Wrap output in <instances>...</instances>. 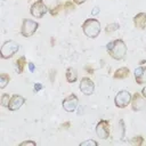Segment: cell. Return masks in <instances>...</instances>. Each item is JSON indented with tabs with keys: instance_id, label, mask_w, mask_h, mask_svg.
Masks as SVG:
<instances>
[{
	"instance_id": "cell-4",
	"label": "cell",
	"mask_w": 146,
	"mask_h": 146,
	"mask_svg": "<svg viewBox=\"0 0 146 146\" xmlns=\"http://www.w3.org/2000/svg\"><path fill=\"white\" fill-rule=\"evenodd\" d=\"M38 29H39V23L36 21L24 18L22 22V26H21V34L24 38H29V36H32L36 32Z\"/></svg>"
},
{
	"instance_id": "cell-2",
	"label": "cell",
	"mask_w": 146,
	"mask_h": 146,
	"mask_svg": "<svg viewBox=\"0 0 146 146\" xmlns=\"http://www.w3.org/2000/svg\"><path fill=\"white\" fill-rule=\"evenodd\" d=\"M82 32L84 33L86 36L90 38V39H96L102 30L100 26V22L96 18H87L83 23H82Z\"/></svg>"
},
{
	"instance_id": "cell-29",
	"label": "cell",
	"mask_w": 146,
	"mask_h": 146,
	"mask_svg": "<svg viewBox=\"0 0 146 146\" xmlns=\"http://www.w3.org/2000/svg\"><path fill=\"white\" fill-rule=\"evenodd\" d=\"M75 5H82V3H84L87 0H72Z\"/></svg>"
},
{
	"instance_id": "cell-7",
	"label": "cell",
	"mask_w": 146,
	"mask_h": 146,
	"mask_svg": "<svg viewBox=\"0 0 146 146\" xmlns=\"http://www.w3.org/2000/svg\"><path fill=\"white\" fill-rule=\"evenodd\" d=\"M79 105V98L75 94H70L62 100V106L66 112H74Z\"/></svg>"
},
{
	"instance_id": "cell-13",
	"label": "cell",
	"mask_w": 146,
	"mask_h": 146,
	"mask_svg": "<svg viewBox=\"0 0 146 146\" xmlns=\"http://www.w3.org/2000/svg\"><path fill=\"white\" fill-rule=\"evenodd\" d=\"M135 80L138 84L146 83V66H139L135 70Z\"/></svg>"
},
{
	"instance_id": "cell-19",
	"label": "cell",
	"mask_w": 146,
	"mask_h": 146,
	"mask_svg": "<svg viewBox=\"0 0 146 146\" xmlns=\"http://www.w3.org/2000/svg\"><path fill=\"white\" fill-rule=\"evenodd\" d=\"M120 29V24L117 23H111V24H107L106 27H105V32L106 33H112L114 31H117Z\"/></svg>"
},
{
	"instance_id": "cell-3",
	"label": "cell",
	"mask_w": 146,
	"mask_h": 146,
	"mask_svg": "<svg viewBox=\"0 0 146 146\" xmlns=\"http://www.w3.org/2000/svg\"><path fill=\"white\" fill-rule=\"evenodd\" d=\"M18 50H19V44L16 41H14V40L5 41L0 48V57L2 59H9Z\"/></svg>"
},
{
	"instance_id": "cell-18",
	"label": "cell",
	"mask_w": 146,
	"mask_h": 146,
	"mask_svg": "<svg viewBox=\"0 0 146 146\" xmlns=\"http://www.w3.org/2000/svg\"><path fill=\"white\" fill-rule=\"evenodd\" d=\"M129 143H130L131 145H133V146H141L143 143H144V137H143L141 135H137V136L132 137V138L129 140Z\"/></svg>"
},
{
	"instance_id": "cell-20",
	"label": "cell",
	"mask_w": 146,
	"mask_h": 146,
	"mask_svg": "<svg viewBox=\"0 0 146 146\" xmlns=\"http://www.w3.org/2000/svg\"><path fill=\"white\" fill-rule=\"evenodd\" d=\"M62 9H64V5L59 3V5H57L56 7H52L51 9H49V13H50V15H51V16H57V15H58V13H59Z\"/></svg>"
},
{
	"instance_id": "cell-28",
	"label": "cell",
	"mask_w": 146,
	"mask_h": 146,
	"mask_svg": "<svg viewBox=\"0 0 146 146\" xmlns=\"http://www.w3.org/2000/svg\"><path fill=\"white\" fill-rule=\"evenodd\" d=\"M41 89H42V84H41V83H35V84H34V91H35V92L40 91Z\"/></svg>"
},
{
	"instance_id": "cell-30",
	"label": "cell",
	"mask_w": 146,
	"mask_h": 146,
	"mask_svg": "<svg viewBox=\"0 0 146 146\" xmlns=\"http://www.w3.org/2000/svg\"><path fill=\"white\" fill-rule=\"evenodd\" d=\"M98 11H99V8H98V7H95V8H94V10H92V13H91V15H92V16H95V15H97V14H98Z\"/></svg>"
},
{
	"instance_id": "cell-33",
	"label": "cell",
	"mask_w": 146,
	"mask_h": 146,
	"mask_svg": "<svg viewBox=\"0 0 146 146\" xmlns=\"http://www.w3.org/2000/svg\"><path fill=\"white\" fill-rule=\"evenodd\" d=\"M2 1H6V0H2Z\"/></svg>"
},
{
	"instance_id": "cell-25",
	"label": "cell",
	"mask_w": 146,
	"mask_h": 146,
	"mask_svg": "<svg viewBox=\"0 0 146 146\" xmlns=\"http://www.w3.org/2000/svg\"><path fill=\"white\" fill-rule=\"evenodd\" d=\"M70 127H71V122H70V121H66V122H64V123H62V124L59 125V129H60V130H63V129L66 130V129H68Z\"/></svg>"
},
{
	"instance_id": "cell-22",
	"label": "cell",
	"mask_w": 146,
	"mask_h": 146,
	"mask_svg": "<svg viewBox=\"0 0 146 146\" xmlns=\"http://www.w3.org/2000/svg\"><path fill=\"white\" fill-rule=\"evenodd\" d=\"M74 9H75V3H74L73 1H66V2L64 3V10H65L66 13L73 11Z\"/></svg>"
},
{
	"instance_id": "cell-5",
	"label": "cell",
	"mask_w": 146,
	"mask_h": 146,
	"mask_svg": "<svg viewBox=\"0 0 146 146\" xmlns=\"http://www.w3.org/2000/svg\"><path fill=\"white\" fill-rule=\"evenodd\" d=\"M131 98H132V95L128 90L122 89V90H120L115 95V97H114V105L117 108H124V107H127L131 103Z\"/></svg>"
},
{
	"instance_id": "cell-9",
	"label": "cell",
	"mask_w": 146,
	"mask_h": 146,
	"mask_svg": "<svg viewBox=\"0 0 146 146\" xmlns=\"http://www.w3.org/2000/svg\"><path fill=\"white\" fill-rule=\"evenodd\" d=\"M79 88H80V91L86 95V96H90L94 94L95 91V83L94 81L88 78V76H84L80 80V84H79Z\"/></svg>"
},
{
	"instance_id": "cell-11",
	"label": "cell",
	"mask_w": 146,
	"mask_h": 146,
	"mask_svg": "<svg viewBox=\"0 0 146 146\" xmlns=\"http://www.w3.org/2000/svg\"><path fill=\"white\" fill-rule=\"evenodd\" d=\"M24 103H25V98H24L23 96H21V95L15 94V95H13V96L10 97L9 105H8V107H7V108H8L9 111L14 112V111L19 110V108L24 105Z\"/></svg>"
},
{
	"instance_id": "cell-21",
	"label": "cell",
	"mask_w": 146,
	"mask_h": 146,
	"mask_svg": "<svg viewBox=\"0 0 146 146\" xmlns=\"http://www.w3.org/2000/svg\"><path fill=\"white\" fill-rule=\"evenodd\" d=\"M10 97H11V96H9L8 94L3 92V94L1 95V106H3V107H8V105H9V100H10Z\"/></svg>"
},
{
	"instance_id": "cell-31",
	"label": "cell",
	"mask_w": 146,
	"mask_h": 146,
	"mask_svg": "<svg viewBox=\"0 0 146 146\" xmlns=\"http://www.w3.org/2000/svg\"><path fill=\"white\" fill-rule=\"evenodd\" d=\"M141 95H143V97L146 99V86H145V87L141 89Z\"/></svg>"
},
{
	"instance_id": "cell-15",
	"label": "cell",
	"mask_w": 146,
	"mask_h": 146,
	"mask_svg": "<svg viewBox=\"0 0 146 146\" xmlns=\"http://www.w3.org/2000/svg\"><path fill=\"white\" fill-rule=\"evenodd\" d=\"M65 78L68 83H74L78 80V71L74 67H67L65 71Z\"/></svg>"
},
{
	"instance_id": "cell-8",
	"label": "cell",
	"mask_w": 146,
	"mask_h": 146,
	"mask_svg": "<svg viewBox=\"0 0 146 146\" xmlns=\"http://www.w3.org/2000/svg\"><path fill=\"white\" fill-rule=\"evenodd\" d=\"M96 133L100 139H107L111 133V125L110 121L107 120H100L98 121L96 125Z\"/></svg>"
},
{
	"instance_id": "cell-32",
	"label": "cell",
	"mask_w": 146,
	"mask_h": 146,
	"mask_svg": "<svg viewBox=\"0 0 146 146\" xmlns=\"http://www.w3.org/2000/svg\"><path fill=\"white\" fill-rule=\"evenodd\" d=\"M27 65H29V67H30V71H33V70H34V65H33V63H29Z\"/></svg>"
},
{
	"instance_id": "cell-24",
	"label": "cell",
	"mask_w": 146,
	"mask_h": 146,
	"mask_svg": "<svg viewBox=\"0 0 146 146\" xmlns=\"http://www.w3.org/2000/svg\"><path fill=\"white\" fill-rule=\"evenodd\" d=\"M49 79H50V82L51 83L55 82V79H56V70H50L49 71Z\"/></svg>"
},
{
	"instance_id": "cell-12",
	"label": "cell",
	"mask_w": 146,
	"mask_h": 146,
	"mask_svg": "<svg viewBox=\"0 0 146 146\" xmlns=\"http://www.w3.org/2000/svg\"><path fill=\"white\" fill-rule=\"evenodd\" d=\"M133 25L138 30H145L146 27V13H138L132 18Z\"/></svg>"
},
{
	"instance_id": "cell-23",
	"label": "cell",
	"mask_w": 146,
	"mask_h": 146,
	"mask_svg": "<svg viewBox=\"0 0 146 146\" xmlns=\"http://www.w3.org/2000/svg\"><path fill=\"white\" fill-rule=\"evenodd\" d=\"M88 145H94V146H97L98 143L94 139H88V140H84V141H81L80 143V146H88Z\"/></svg>"
},
{
	"instance_id": "cell-6",
	"label": "cell",
	"mask_w": 146,
	"mask_h": 146,
	"mask_svg": "<svg viewBox=\"0 0 146 146\" xmlns=\"http://www.w3.org/2000/svg\"><path fill=\"white\" fill-rule=\"evenodd\" d=\"M48 7L46 6V3L43 2V0H36L35 2H33L30 7V14L35 17V18H41L43 17L47 11H48Z\"/></svg>"
},
{
	"instance_id": "cell-16",
	"label": "cell",
	"mask_w": 146,
	"mask_h": 146,
	"mask_svg": "<svg viewBox=\"0 0 146 146\" xmlns=\"http://www.w3.org/2000/svg\"><path fill=\"white\" fill-rule=\"evenodd\" d=\"M26 64H27V63H26L25 56H21V57H18V58L16 59V62H15V67H16V71H17L18 74H22V73H23V71H24Z\"/></svg>"
},
{
	"instance_id": "cell-14",
	"label": "cell",
	"mask_w": 146,
	"mask_h": 146,
	"mask_svg": "<svg viewBox=\"0 0 146 146\" xmlns=\"http://www.w3.org/2000/svg\"><path fill=\"white\" fill-rule=\"evenodd\" d=\"M130 74V70L125 66L123 67H120L117 70H115V72L113 73V78L116 79V80H123V79H127Z\"/></svg>"
},
{
	"instance_id": "cell-10",
	"label": "cell",
	"mask_w": 146,
	"mask_h": 146,
	"mask_svg": "<svg viewBox=\"0 0 146 146\" xmlns=\"http://www.w3.org/2000/svg\"><path fill=\"white\" fill-rule=\"evenodd\" d=\"M130 104H131L132 111L138 112V111H141V110L145 107V105H146V99L143 97L141 94L135 92V94L132 95V98H131V103H130Z\"/></svg>"
},
{
	"instance_id": "cell-26",
	"label": "cell",
	"mask_w": 146,
	"mask_h": 146,
	"mask_svg": "<svg viewBox=\"0 0 146 146\" xmlns=\"http://www.w3.org/2000/svg\"><path fill=\"white\" fill-rule=\"evenodd\" d=\"M24 145H32V146H35L36 143L33 141V140H25V141H22L19 143V146H24Z\"/></svg>"
},
{
	"instance_id": "cell-1",
	"label": "cell",
	"mask_w": 146,
	"mask_h": 146,
	"mask_svg": "<svg viewBox=\"0 0 146 146\" xmlns=\"http://www.w3.org/2000/svg\"><path fill=\"white\" fill-rule=\"evenodd\" d=\"M106 50L115 60H122L127 55V44L122 39H116L106 44Z\"/></svg>"
},
{
	"instance_id": "cell-27",
	"label": "cell",
	"mask_w": 146,
	"mask_h": 146,
	"mask_svg": "<svg viewBox=\"0 0 146 146\" xmlns=\"http://www.w3.org/2000/svg\"><path fill=\"white\" fill-rule=\"evenodd\" d=\"M84 71L88 73V74H94V72H95V70H94V67H91L89 64L88 65H86L84 66Z\"/></svg>"
},
{
	"instance_id": "cell-17",
	"label": "cell",
	"mask_w": 146,
	"mask_h": 146,
	"mask_svg": "<svg viewBox=\"0 0 146 146\" xmlns=\"http://www.w3.org/2000/svg\"><path fill=\"white\" fill-rule=\"evenodd\" d=\"M9 81H10L9 74H7V73H1L0 74V88L1 89H5L6 86L9 83Z\"/></svg>"
}]
</instances>
